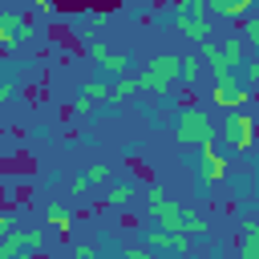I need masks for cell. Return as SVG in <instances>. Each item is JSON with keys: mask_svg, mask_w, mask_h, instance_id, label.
I'll use <instances>...</instances> for the list:
<instances>
[{"mask_svg": "<svg viewBox=\"0 0 259 259\" xmlns=\"http://www.w3.org/2000/svg\"><path fill=\"white\" fill-rule=\"evenodd\" d=\"M214 138H219V125L210 121V113L202 105H182L174 113V142L182 150H198V146H206Z\"/></svg>", "mask_w": 259, "mask_h": 259, "instance_id": "6da1fadb", "label": "cell"}, {"mask_svg": "<svg viewBox=\"0 0 259 259\" xmlns=\"http://www.w3.org/2000/svg\"><path fill=\"white\" fill-rule=\"evenodd\" d=\"M178 81H182V57H178V53H158V57H150V65L138 73V93L166 97Z\"/></svg>", "mask_w": 259, "mask_h": 259, "instance_id": "7a4b0ae2", "label": "cell"}, {"mask_svg": "<svg viewBox=\"0 0 259 259\" xmlns=\"http://www.w3.org/2000/svg\"><path fill=\"white\" fill-rule=\"evenodd\" d=\"M255 130H259V121H255V113H247V105L243 109H227V121H223V138H227V146L231 150H251L255 146Z\"/></svg>", "mask_w": 259, "mask_h": 259, "instance_id": "3957f363", "label": "cell"}, {"mask_svg": "<svg viewBox=\"0 0 259 259\" xmlns=\"http://www.w3.org/2000/svg\"><path fill=\"white\" fill-rule=\"evenodd\" d=\"M146 206H150V219L158 223V227H166V231H182V219H186V206H178L174 198H166L158 186L146 194ZM186 235V231H182Z\"/></svg>", "mask_w": 259, "mask_h": 259, "instance_id": "277c9868", "label": "cell"}, {"mask_svg": "<svg viewBox=\"0 0 259 259\" xmlns=\"http://www.w3.org/2000/svg\"><path fill=\"white\" fill-rule=\"evenodd\" d=\"M45 247V231L40 227H12L4 239H0V259H12V255H20V251H28V255H36Z\"/></svg>", "mask_w": 259, "mask_h": 259, "instance_id": "5b68a950", "label": "cell"}, {"mask_svg": "<svg viewBox=\"0 0 259 259\" xmlns=\"http://www.w3.org/2000/svg\"><path fill=\"white\" fill-rule=\"evenodd\" d=\"M142 247H150V251H170V255H190V235L166 231V227H150V231L142 235Z\"/></svg>", "mask_w": 259, "mask_h": 259, "instance_id": "8992f818", "label": "cell"}, {"mask_svg": "<svg viewBox=\"0 0 259 259\" xmlns=\"http://www.w3.org/2000/svg\"><path fill=\"white\" fill-rule=\"evenodd\" d=\"M251 97H255V93H251L239 77H235V81H223V85L210 89V101H214V109H223V113H227V109H243Z\"/></svg>", "mask_w": 259, "mask_h": 259, "instance_id": "52a82bcc", "label": "cell"}, {"mask_svg": "<svg viewBox=\"0 0 259 259\" xmlns=\"http://www.w3.org/2000/svg\"><path fill=\"white\" fill-rule=\"evenodd\" d=\"M194 170H198V178H202V182H223V178H227V158L219 154V146H214V142L198 146V162H194Z\"/></svg>", "mask_w": 259, "mask_h": 259, "instance_id": "ba28073f", "label": "cell"}, {"mask_svg": "<svg viewBox=\"0 0 259 259\" xmlns=\"http://www.w3.org/2000/svg\"><path fill=\"white\" fill-rule=\"evenodd\" d=\"M32 36V28L24 24V16L20 12H4L0 8V49H16L20 40H28Z\"/></svg>", "mask_w": 259, "mask_h": 259, "instance_id": "9c48e42d", "label": "cell"}, {"mask_svg": "<svg viewBox=\"0 0 259 259\" xmlns=\"http://www.w3.org/2000/svg\"><path fill=\"white\" fill-rule=\"evenodd\" d=\"M89 57H93V65H97V69H105V73H113V77L130 73V57H125V53H113V49H109V45H101V40H93V45H89Z\"/></svg>", "mask_w": 259, "mask_h": 259, "instance_id": "30bf717a", "label": "cell"}, {"mask_svg": "<svg viewBox=\"0 0 259 259\" xmlns=\"http://www.w3.org/2000/svg\"><path fill=\"white\" fill-rule=\"evenodd\" d=\"M174 28H178V36H186L190 45L210 40V16H186V12H174Z\"/></svg>", "mask_w": 259, "mask_h": 259, "instance_id": "8fae6325", "label": "cell"}, {"mask_svg": "<svg viewBox=\"0 0 259 259\" xmlns=\"http://www.w3.org/2000/svg\"><path fill=\"white\" fill-rule=\"evenodd\" d=\"M206 12L214 20H247L251 16V0H206Z\"/></svg>", "mask_w": 259, "mask_h": 259, "instance_id": "7c38bea8", "label": "cell"}, {"mask_svg": "<svg viewBox=\"0 0 259 259\" xmlns=\"http://www.w3.org/2000/svg\"><path fill=\"white\" fill-rule=\"evenodd\" d=\"M219 49H223V65H227V69H235V73H239V65H243V61H247V40H243V36H239V32H227V40H223V45H219Z\"/></svg>", "mask_w": 259, "mask_h": 259, "instance_id": "4fadbf2b", "label": "cell"}, {"mask_svg": "<svg viewBox=\"0 0 259 259\" xmlns=\"http://www.w3.org/2000/svg\"><path fill=\"white\" fill-rule=\"evenodd\" d=\"M239 255H243V259H259V219H243V231H239Z\"/></svg>", "mask_w": 259, "mask_h": 259, "instance_id": "5bb4252c", "label": "cell"}, {"mask_svg": "<svg viewBox=\"0 0 259 259\" xmlns=\"http://www.w3.org/2000/svg\"><path fill=\"white\" fill-rule=\"evenodd\" d=\"M134 93H138V77H130V73H121L117 81H109V101L121 105V101H130Z\"/></svg>", "mask_w": 259, "mask_h": 259, "instance_id": "9a60e30c", "label": "cell"}, {"mask_svg": "<svg viewBox=\"0 0 259 259\" xmlns=\"http://www.w3.org/2000/svg\"><path fill=\"white\" fill-rule=\"evenodd\" d=\"M45 223H49V227H57V231H65V235L73 231V214H69L61 202H49V206H45Z\"/></svg>", "mask_w": 259, "mask_h": 259, "instance_id": "2e32d148", "label": "cell"}, {"mask_svg": "<svg viewBox=\"0 0 259 259\" xmlns=\"http://www.w3.org/2000/svg\"><path fill=\"white\" fill-rule=\"evenodd\" d=\"M130 198H134V186H130V182H113V186L105 190V206H113V210L130 206Z\"/></svg>", "mask_w": 259, "mask_h": 259, "instance_id": "e0dca14e", "label": "cell"}, {"mask_svg": "<svg viewBox=\"0 0 259 259\" xmlns=\"http://www.w3.org/2000/svg\"><path fill=\"white\" fill-rule=\"evenodd\" d=\"M81 93H85V97H89L93 105H105V101H109V81H97V77H89Z\"/></svg>", "mask_w": 259, "mask_h": 259, "instance_id": "ac0fdd59", "label": "cell"}, {"mask_svg": "<svg viewBox=\"0 0 259 259\" xmlns=\"http://www.w3.org/2000/svg\"><path fill=\"white\" fill-rule=\"evenodd\" d=\"M182 231H186V235H190V239H202V235H206V231H210V223H206V219H202V214H194V210H190V206H186V219H182Z\"/></svg>", "mask_w": 259, "mask_h": 259, "instance_id": "d6986e66", "label": "cell"}, {"mask_svg": "<svg viewBox=\"0 0 259 259\" xmlns=\"http://www.w3.org/2000/svg\"><path fill=\"white\" fill-rule=\"evenodd\" d=\"M239 81H243V85H247L251 93H259V57H255V61H243V65H239Z\"/></svg>", "mask_w": 259, "mask_h": 259, "instance_id": "ffe728a7", "label": "cell"}, {"mask_svg": "<svg viewBox=\"0 0 259 259\" xmlns=\"http://www.w3.org/2000/svg\"><path fill=\"white\" fill-rule=\"evenodd\" d=\"M198 61H206L210 69H219V65H223V49H219V40H202V45H198Z\"/></svg>", "mask_w": 259, "mask_h": 259, "instance_id": "44dd1931", "label": "cell"}, {"mask_svg": "<svg viewBox=\"0 0 259 259\" xmlns=\"http://www.w3.org/2000/svg\"><path fill=\"white\" fill-rule=\"evenodd\" d=\"M243 40H247V49H255L259 53V12H251L247 20H243V32H239Z\"/></svg>", "mask_w": 259, "mask_h": 259, "instance_id": "7402d4cb", "label": "cell"}, {"mask_svg": "<svg viewBox=\"0 0 259 259\" xmlns=\"http://www.w3.org/2000/svg\"><path fill=\"white\" fill-rule=\"evenodd\" d=\"M174 12H186V16H210V12H206V0H174Z\"/></svg>", "mask_w": 259, "mask_h": 259, "instance_id": "603a6c76", "label": "cell"}, {"mask_svg": "<svg viewBox=\"0 0 259 259\" xmlns=\"http://www.w3.org/2000/svg\"><path fill=\"white\" fill-rule=\"evenodd\" d=\"M198 69H202V61H198L194 53H190V57H182V81H186V85H194V81H198Z\"/></svg>", "mask_w": 259, "mask_h": 259, "instance_id": "cb8c5ba5", "label": "cell"}, {"mask_svg": "<svg viewBox=\"0 0 259 259\" xmlns=\"http://www.w3.org/2000/svg\"><path fill=\"white\" fill-rule=\"evenodd\" d=\"M69 194H77V198H89V194H93V182H89L85 174H73V178H69Z\"/></svg>", "mask_w": 259, "mask_h": 259, "instance_id": "d4e9b609", "label": "cell"}, {"mask_svg": "<svg viewBox=\"0 0 259 259\" xmlns=\"http://www.w3.org/2000/svg\"><path fill=\"white\" fill-rule=\"evenodd\" d=\"M85 178H89L93 186H105V182H109V166H105V162H93V166L85 170Z\"/></svg>", "mask_w": 259, "mask_h": 259, "instance_id": "484cf974", "label": "cell"}, {"mask_svg": "<svg viewBox=\"0 0 259 259\" xmlns=\"http://www.w3.org/2000/svg\"><path fill=\"white\" fill-rule=\"evenodd\" d=\"M93 109H97V105H93L85 93H81V97H73V113H77V117H85V113H93Z\"/></svg>", "mask_w": 259, "mask_h": 259, "instance_id": "4316f807", "label": "cell"}, {"mask_svg": "<svg viewBox=\"0 0 259 259\" xmlns=\"http://www.w3.org/2000/svg\"><path fill=\"white\" fill-rule=\"evenodd\" d=\"M121 259H162V255H158V251H150V247H130Z\"/></svg>", "mask_w": 259, "mask_h": 259, "instance_id": "83f0119b", "label": "cell"}, {"mask_svg": "<svg viewBox=\"0 0 259 259\" xmlns=\"http://www.w3.org/2000/svg\"><path fill=\"white\" fill-rule=\"evenodd\" d=\"M73 259H93V243H77L73 247Z\"/></svg>", "mask_w": 259, "mask_h": 259, "instance_id": "f1b7e54d", "label": "cell"}, {"mask_svg": "<svg viewBox=\"0 0 259 259\" xmlns=\"http://www.w3.org/2000/svg\"><path fill=\"white\" fill-rule=\"evenodd\" d=\"M32 4H36L40 16H57V4H53V0H32Z\"/></svg>", "mask_w": 259, "mask_h": 259, "instance_id": "f546056e", "label": "cell"}, {"mask_svg": "<svg viewBox=\"0 0 259 259\" xmlns=\"http://www.w3.org/2000/svg\"><path fill=\"white\" fill-rule=\"evenodd\" d=\"M12 93H16V85H12V81H8V77H0V105H4V101H8V97H12Z\"/></svg>", "mask_w": 259, "mask_h": 259, "instance_id": "4dcf8cb0", "label": "cell"}, {"mask_svg": "<svg viewBox=\"0 0 259 259\" xmlns=\"http://www.w3.org/2000/svg\"><path fill=\"white\" fill-rule=\"evenodd\" d=\"M8 231H12V219H8V214H4V210H0V239H4V235H8Z\"/></svg>", "mask_w": 259, "mask_h": 259, "instance_id": "1f68e13d", "label": "cell"}, {"mask_svg": "<svg viewBox=\"0 0 259 259\" xmlns=\"http://www.w3.org/2000/svg\"><path fill=\"white\" fill-rule=\"evenodd\" d=\"M12 259H32V255H28V251H20V255H12Z\"/></svg>", "mask_w": 259, "mask_h": 259, "instance_id": "d6a6232c", "label": "cell"}]
</instances>
